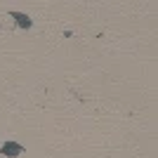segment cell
<instances>
[{
  "instance_id": "obj_1",
  "label": "cell",
  "mask_w": 158,
  "mask_h": 158,
  "mask_svg": "<svg viewBox=\"0 0 158 158\" xmlns=\"http://www.w3.org/2000/svg\"><path fill=\"white\" fill-rule=\"evenodd\" d=\"M24 153V146L19 142H5V144L0 146V156H7V158H17Z\"/></svg>"
},
{
  "instance_id": "obj_2",
  "label": "cell",
  "mask_w": 158,
  "mask_h": 158,
  "mask_svg": "<svg viewBox=\"0 0 158 158\" xmlns=\"http://www.w3.org/2000/svg\"><path fill=\"white\" fill-rule=\"evenodd\" d=\"M10 17H12V19L17 21V28H21V31H28V28L33 26L31 17H28V14H24V12H17V10H10Z\"/></svg>"
}]
</instances>
